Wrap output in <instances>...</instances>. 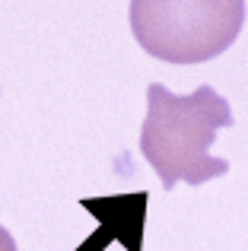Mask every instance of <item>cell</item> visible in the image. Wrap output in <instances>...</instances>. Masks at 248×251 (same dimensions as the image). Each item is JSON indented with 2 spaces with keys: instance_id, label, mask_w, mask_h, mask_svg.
<instances>
[{
  "instance_id": "1",
  "label": "cell",
  "mask_w": 248,
  "mask_h": 251,
  "mask_svg": "<svg viewBox=\"0 0 248 251\" xmlns=\"http://www.w3.org/2000/svg\"><path fill=\"white\" fill-rule=\"evenodd\" d=\"M223 127H232V108L213 86L175 96L162 83H149L140 153L159 175L162 188H175V181L204 184L229 172L226 159L210 156Z\"/></svg>"
},
{
  "instance_id": "2",
  "label": "cell",
  "mask_w": 248,
  "mask_h": 251,
  "mask_svg": "<svg viewBox=\"0 0 248 251\" xmlns=\"http://www.w3.org/2000/svg\"><path fill=\"white\" fill-rule=\"evenodd\" d=\"M245 0H130V29L166 64H204L239 38Z\"/></svg>"
},
{
  "instance_id": "3",
  "label": "cell",
  "mask_w": 248,
  "mask_h": 251,
  "mask_svg": "<svg viewBox=\"0 0 248 251\" xmlns=\"http://www.w3.org/2000/svg\"><path fill=\"white\" fill-rule=\"evenodd\" d=\"M0 251H19V248H16V239H13V235L6 232L3 226H0Z\"/></svg>"
}]
</instances>
